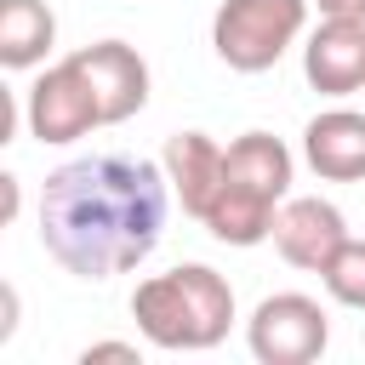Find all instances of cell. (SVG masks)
<instances>
[{"label": "cell", "instance_id": "14", "mask_svg": "<svg viewBox=\"0 0 365 365\" xmlns=\"http://www.w3.org/2000/svg\"><path fill=\"white\" fill-rule=\"evenodd\" d=\"M91 359H143V348L137 342H91V348H80V365H91Z\"/></svg>", "mask_w": 365, "mask_h": 365}, {"label": "cell", "instance_id": "7", "mask_svg": "<svg viewBox=\"0 0 365 365\" xmlns=\"http://www.w3.org/2000/svg\"><path fill=\"white\" fill-rule=\"evenodd\" d=\"M342 240H348V222H342V211H336L331 200H319V194H297V200H285L279 217H274V245H279V257H285L291 268L319 274V268L336 257Z\"/></svg>", "mask_w": 365, "mask_h": 365}, {"label": "cell", "instance_id": "3", "mask_svg": "<svg viewBox=\"0 0 365 365\" xmlns=\"http://www.w3.org/2000/svg\"><path fill=\"white\" fill-rule=\"evenodd\" d=\"M308 6L314 0H222L211 17V51L234 74H262L302 40Z\"/></svg>", "mask_w": 365, "mask_h": 365}, {"label": "cell", "instance_id": "16", "mask_svg": "<svg viewBox=\"0 0 365 365\" xmlns=\"http://www.w3.org/2000/svg\"><path fill=\"white\" fill-rule=\"evenodd\" d=\"M319 6V17H354V23H365V0H314Z\"/></svg>", "mask_w": 365, "mask_h": 365}, {"label": "cell", "instance_id": "1", "mask_svg": "<svg viewBox=\"0 0 365 365\" xmlns=\"http://www.w3.org/2000/svg\"><path fill=\"white\" fill-rule=\"evenodd\" d=\"M165 165L131 154H86L40 188V245L74 279H114L154 257L171 211Z\"/></svg>", "mask_w": 365, "mask_h": 365}, {"label": "cell", "instance_id": "12", "mask_svg": "<svg viewBox=\"0 0 365 365\" xmlns=\"http://www.w3.org/2000/svg\"><path fill=\"white\" fill-rule=\"evenodd\" d=\"M57 46V17L46 0H0V63L11 74L40 68Z\"/></svg>", "mask_w": 365, "mask_h": 365}, {"label": "cell", "instance_id": "6", "mask_svg": "<svg viewBox=\"0 0 365 365\" xmlns=\"http://www.w3.org/2000/svg\"><path fill=\"white\" fill-rule=\"evenodd\" d=\"M74 63H80V74L91 80V91L103 103V125H120V120L143 114V103H148V63H143L137 46L97 40V46H80Z\"/></svg>", "mask_w": 365, "mask_h": 365}, {"label": "cell", "instance_id": "15", "mask_svg": "<svg viewBox=\"0 0 365 365\" xmlns=\"http://www.w3.org/2000/svg\"><path fill=\"white\" fill-rule=\"evenodd\" d=\"M11 331H17V291L0 285V342H11Z\"/></svg>", "mask_w": 365, "mask_h": 365}, {"label": "cell", "instance_id": "17", "mask_svg": "<svg viewBox=\"0 0 365 365\" xmlns=\"http://www.w3.org/2000/svg\"><path fill=\"white\" fill-rule=\"evenodd\" d=\"M0 194H6V222H11V217H17V200H23V194H17V177H11V171L0 177Z\"/></svg>", "mask_w": 365, "mask_h": 365}, {"label": "cell", "instance_id": "13", "mask_svg": "<svg viewBox=\"0 0 365 365\" xmlns=\"http://www.w3.org/2000/svg\"><path fill=\"white\" fill-rule=\"evenodd\" d=\"M319 279H325V291H331V302H342V308H365V240H342L336 245V257L319 268Z\"/></svg>", "mask_w": 365, "mask_h": 365}, {"label": "cell", "instance_id": "8", "mask_svg": "<svg viewBox=\"0 0 365 365\" xmlns=\"http://www.w3.org/2000/svg\"><path fill=\"white\" fill-rule=\"evenodd\" d=\"M302 74L325 97H348L365 86V23L354 17H319V29L302 46Z\"/></svg>", "mask_w": 365, "mask_h": 365}, {"label": "cell", "instance_id": "4", "mask_svg": "<svg viewBox=\"0 0 365 365\" xmlns=\"http://www.w3.org/2000/svg\"><path fill=\"white\" fill-rule=\"evenodd\" d=\"M245 342L262 365H314L331 342V319L314 297L302 291H274L251 308L245 319Z\"/></svg>", "mask_w": 365, "mask_h": 365}, {"label": "cell", "instance_id": "10", "mask_svg": "<svg viewBox=\"0 0 365 365\" xmlns=\"http://www.w3.org/2000/svg\"><path fill=\"white\" fill-rule=\"evenodd\" d=\"M302 160L325 182H365V114L325 108L302 125Z\"/></svg>", "mask_w": 365, "mask_h": 365}, {"label": "cell", "instance_id": "9", "mask_svg": "<svg viewBox=\"0 0 365 365\" xmlns=\"http://www.w3.org/2000/svg\"><path fill=\"white\" fill-rule=\"evenodd\" d=\"M160 165H165V182H171L177 205H182L188 217H205V211H211V200H217V188H222L228 148H217L205 131H171V137H165Z\"/></svg>", "mask_w": 365, "mask_h": 365}, {"label": "cell", "instance_id": "5", "mask_svg": "<svg viewBox=\"0 0 365 365\" xmlns=\"http://www.w3.org/2000/svg\"><path fill=\"white\" fill-rule=\"evenodd\" d=\"M23 120L34 143H80L103 125V103L91 91V80L80 74L74 57L51 63L34 74V86L23 91Z\"/></svg>", "mask_w": 365, "mask_h": 365}, {"label": "cell", "instance_id": "2", "mask_svg": "<svg viewBox=\"0 0 365 365\" xmlns=\"http://www.w3.org/2000/svg\"><path fill=\"white\" fill-rule=\"evenodd\" d=\"M131 319L165 354H205L234 325V285L205 262H177L131 291Z\"/></svg>", "mask_w": 365, "mask_h": 365}, {"label": "cell", "instance_id": "11", "mask_svg": "<svg viewBox=\"0 0 365 365\" xmlns=\"http://www.w3.org/2000/svg\"><path fill=\"white\" fill-rule=\"evenodd\" d=\"M291 171H297V160H291V148H285L274 131H245V137H234V143H228L222 182L251 188V194H262V200L285 205V194H291Z\"/></svg>", "mask_w": 365, "mask_h": 365}]
</instances>
